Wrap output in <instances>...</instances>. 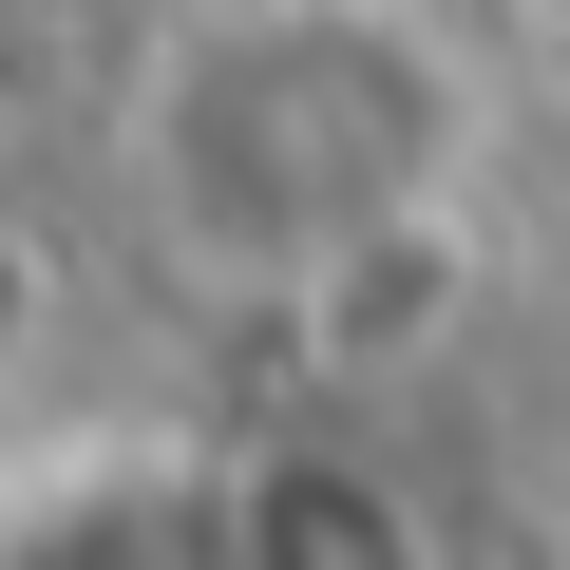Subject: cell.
Wrapping results in <instances>:
<instances>
[{
  "mask_svg": "<svg viewBox=\"0 0 570 570\" xmlns=\"http://www.w3.org/2000/svg\"><path fill=\"white\" fill-rule=\"evenodd\" d=\"M494 77L438 0H153L115 58V228L247 324H362L456 228Z\"/></svg>",
  "mask_w": 570,
  "mask_h": 570,
  "instance_id": "6da1fadb",
  "label": "cell"
},
{
  "mask_svg": "<svg viewBox=\"0 0 570 570\" xmlns=\"http://www.w3.org/2000/svg\"><path fill=\"white\" fill-rule=\"evenodd\" d=\"M209 513H228V570H456V513L400 438L362 419H247L209 438Z\"/></svg>",
  "mask_w": 570,
  "mask_h": 570,
  "instance_id": "7a4b0ae2",
  "label": "cell"
},
{
  "mask_svg": "<svg viewBox=\"0 0 570 570\" xmlns=\"http://www.w3.org/2000/svg\"><path fill=\"white\" fill-rule=\"evenodd\" d=\"M0 570H228L209 438H58L0 475Z\"/></svg>",
  "mask_w": 570,
  "mask_h": 570,
  "instance_id": "3957f363",
  "label": "cell"
}]
</instances>
